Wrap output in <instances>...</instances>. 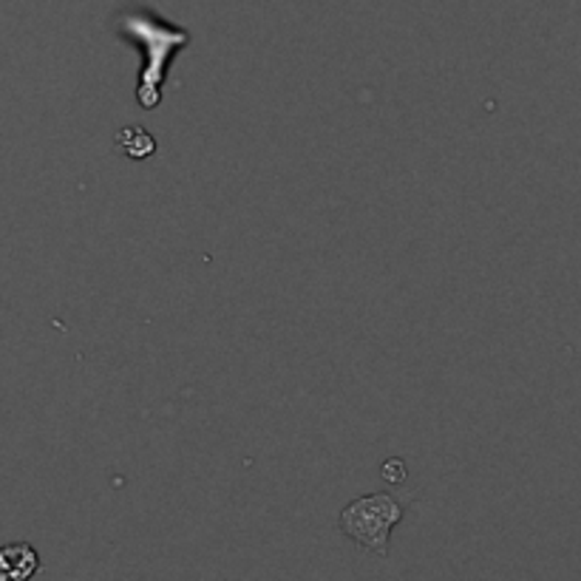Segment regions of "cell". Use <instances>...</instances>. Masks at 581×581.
<instances>
[{
    "mask_svg": "<svg viewBox=\"0 0 581 581\" xmlns=\"http://www.w3.org/2000/svg\"><path fill=\"white\" fill-rule=\"evenodd\" d=\"M114 35L145 52L137 100L145 111L157 109L162 103V86L168 69H171L173 55L191 43V32L182 26H173L164 18H159L157 12H151V9L128 7L123 12H116Z\"/></svg>",
    "mask_w": 581,
    "mask_h": 581,
    "instance_id": "1",
    "label": "cell"
},
{
    "mask_svg": "<svg viewBox=\"0 0 581 581\" xmlns=\"http://www.w3.org/2000/svg\"><path fill=\"white\" fill-rule=\"evenodd\" d=\"M41 570V556L29 542H12L0 550V581H29Z\"/></svg>",
    "mask_w": 581,
    "mask_h": 581,
    "instance_id": "3",
    "label": "cell"
},
{
    "mask_svg": "<svg viewBox=\"0 0 581 581\" xmlns=\"http://www.w3.org/2000/svg\"><path fill=\"white\" fill-rule=\"evenodd\" d=\"M400 468H403V459H391V463L384 465V477H389L391 482H403L406 474Z\"/></svg>",
    "mask_w": 581,
    "mask_h": 581,
    "instance_id": "5",
    "label": "cell"
},
{
    "mask_svg": "<svg viewBox=\"0 0 581 581\" xmlns=\"http://www.w3.org/2000/svg\"><path fill=\"white\" fill-rule=\"evenodd\" d=\"M411 505V497H395V493H369L361 500L349 502L341 511V534L372 550L377 556H389L391 531L400 525Z\"/></svg>",
    "mask_w": 581,
    "mask_h": 581,
    "instance_id": "2",
    "label": "cell"
},
{
    "mask_svg": "<svg viewBox=\"0 0 581 581\" xmlns=\"http://www.w3.org/2000/svg\"><path fill=\"white\" fill-rule=\"evenodd\" d=\"M116 143H119V148H123V151L134 159L151 157L153 148H157L153 137L145 128H123V134H119Z\"/></svg>",
    "mask_w": 581,
    "mask_h": 581,
    "instance_id": "4",
    "label": "cell"
}]
</instances>
